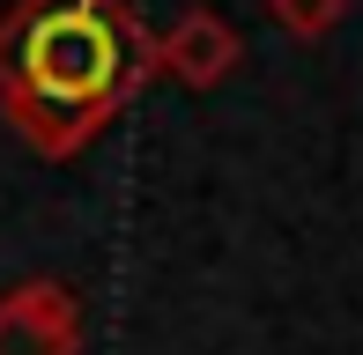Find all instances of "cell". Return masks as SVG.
<instances>
[{"instance_id":"4","label":"cell","mask_w":363,"mask_h":355,"mask_svg":"<svg viewBox=\"0 0 363 355\" xmlns=\"http://www.w3.org/2000/svg\"><path fill=\"white\" fill-rule=\"evenodd\" d=\"M267 15L289 30V37L319 45V37H334V30L349 23V0H267Z\"/></svg>"},{"instance_id":"3","label":"cell","mask_w":363,"mask_h":355,"mask_svg":"<svg viewBox=\"0 0 363 355\" xmlns=\"http://www.w3.org/2000/svg\"><path fill=\"white\" fill-rule=\"evenodd\" d=\"M238 59H245V45H238V30H230V15L216 8H186L178 23H163L156 30V74H171L178 89H223L230 74H238Z\"/></svg>"},{"instance_id":"1","label":"cell","mask_w":363,"mask_h":355,"mask_svg":"<svg viewBox=\"0 0 363 355\" xmlns=\"http://www.w3.org/2000/svg\"><path fill=\"white\" fill-rule=\"evenodd\" d=\"M156 82V30L126 0H8L0 111L38 156H82Z\"/></svg>"},{"instance_id":"2","label":"cell","mask_w":363,"mask_h":355,"mask_svg":"<svg viewBox=\"0 0 363 355\" xmlns=\"http://www.w3.org/2000/svg\"><path fill=\"white\" fill-rule=\"evenodd\" d=\"M82 341H89V311L74 281L38 274L0 296V355H82Z\"/></svg>"}]
</instances>
